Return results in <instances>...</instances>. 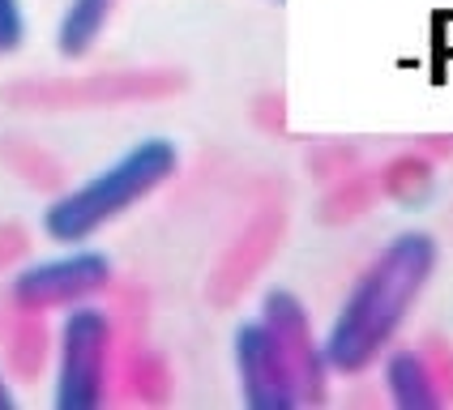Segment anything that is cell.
Returning a JSON list of instances; mask_svg holds the SVG:
<instances>
[{"instance_id": "obj_9", "label": "cell", "mask_w": 453, "mask_h": 410, "mask_svg": "<svg viewBox=\"0 0 453 410\" xmlns=\"http://www.w3.org/2000/svg\"><path fill=\"white\" fill-rule=\"evenodd\" d=\"M26 39L22 0H0V51H18Z\"/></svg>"}, {"instance_id": "obj_1", "label": "cell", "mask_w": 453, "mask_h": 410, "mask_svg": "<svg viewBox=\"0 0 453 410\" xmlns=\"http://www.w3.org/2000/svg\"><path fill=\"white\" fill-rule=\"evenodd\" d=\"M436 239L428 231H403L380 248L368 270L355 278L338 316L321 338V355L329 372H368L406 325L411 308L428 291L436 274Z\"/></svg>"}, {"instance_id": "obj_2", "label": "cell", "mask_w": 453, "mask_h": 410, "mask_svg": "<svg viewBox=\"0 0 453 410\" xmlns=\"http://www.w3.org/2000/svg\"><path fill=\"white\" fill-rule=\"evenodd\" d=\"M176 171H180L176 141H167V137H142L116 163H107L103 171L81 179L77 188L60 193L43 209V235H48L51 244H65V248L86 244L107 223H116L133 205H142L150 193H158Z\"/></svg>"}, {"instance_id": "obj_4", "label": "cell", "mask_w": 453, "mask_h": 410, "mask_svg": "<svg viewBox=\"0 0 453 410\" xmlns=\"http://www.w3.org/2000/svg\"><path fill=\"white\" fill-rule=\"evenodd\" d=\"M111 286V261L99 248L73 244L69 253L48 256L26 265L18 278L9 282V300L22 316H43V312H65L73 304H86Z\"/></svg>"}, {"instance_id": "obj_6", "label": "cell", "mask_w": 453, "mask_h": 410, "mask_svg": "<svg viewBox=\"0 0 453 410\" xmlns=\"http://www.w3.org/2000/svg\"><path fill=\"white\" fill-rule=\"evenodd\" d=\"M261 316L274 325V333L282 338V346L296 359L300 381H303V398H321V381H326L329 363H326V355H321V346H317V338H312V325H308L303 304L291 291H270Z\"/></svg>"}, {"instance_id": "obj_8", "label": "cell", "mask_w": 453, "mask_h": 410, "mask_svg": "<svg viewBox=\"0 0 453 410\" xmlns=\"http://www.w3.org/2000/svg\"><path fill=\"white\" fill-rule=\"evenodd\" d=\"M120 0H69L65 18L56 26V48L65 60H81L90 56V48L99 43V34L107 30L111 13H116Z\"/></svg>"}, {"instance_id": "obj_3", "label": "cell", "mask_w": 453, "mask_h": 410, "mask_svg": "<svg viewBox=\"0 0 453 410\" xmlns=\"http://www.w3.org/2000/svg\"><path fill=\"white\" fill-rule=\"evenodd\" d=\"M111 346H116L111 316L95 300L65 308V321H60V333H56L51 402L60 410L103 406L107 402V381H111Z\"/></svg>"}, {"instance_id": "obj_5", "label": "cell", "mask_w": 453, "mask_h": 410, "mask_svg": "<svg viewBox=\"0 0 453 410\" xmlns=\"http://www.w3.org/2000/svg\"><path fill=\"white\" fill-rule=\"evenodd\" d=\"M235 372L240 393L252 410H291L303 402L300 368L265 316L235 330Z\"/></svg>"}, {"instance_id": "obj_10", "label": "cell", "mask_w": 453, "mask_h": 410, "mask_svg": "<svg viewBox=\"0 0 453 410\" xmlns=\"http://www.w3.org/2000/svg\"><path fill=\"white\" fill-rule=\"evenodd\" d=\"M13 406V389H9V381H4V372H0V410Z\"/></svg>"}, {"instance_id": "obj_7", "label": "cell", "mask_w": 453, "mask_h": 410, "mask_svg": "<svg viewBox=\"0 0 453 410\" xmlns=\"http://www.w3.org/2000/svg\"><path fill=\"white\" fill-rule=\"evenodd\" d=\"M385 389L394 398V406L406 410H428L441 406V389H436V372L428 368V359L411 346H398L385 355Z\"/></svg>"}]
</instances>
